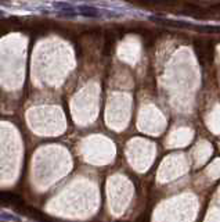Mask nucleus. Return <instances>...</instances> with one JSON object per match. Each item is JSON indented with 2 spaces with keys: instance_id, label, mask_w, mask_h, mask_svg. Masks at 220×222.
<instances>
[{
  "instance_id": "2",
  "label": "nucleus",
  "mask_w": 220,
  "mask_h": 222,
  "mask_svg": "<svg viewBox=\"0 0 220 222\" xmlns=\"http://www.w3.org/2000/svg\"><path fill=\"white\" fill-rule=\"evenodd\" d=\"M0 218L4 219V221H14V222H21V218L17 215H12L9 213H0Z\"/></svg>"
},
{
  "instance_id": "1",
  "label": "nucleus",
  "mask_w": 220,
  "mask_h": 222,
  "mask_svg": "<svg viewBox=\"0 0 220 222\" xmlns=\"http://www.w3.org/2000/svg\"><path fill=\"white\" fill-rule=\"evenodd\" d=\"M78 11L80 15H83V17H87V18H98L101 17V14H100V11L97 9H94V7H90V6H79L78 7Z\"/></svg>"
}]
</instances>
